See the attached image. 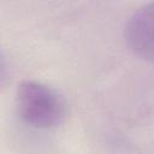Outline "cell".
Here are the masks:
<instances>
[{
    "mask_svg": "<svg viewBox=\"0 0 154 154\" xmlns=\"http://www.w3.org/2000/svg\"><path fill=\"white\" fill-rule=\"evenodd\" d=\"M6 81H7V66L4 57L0 53V89L5 85Z\"/></svg>",
    "mask_w": 154,
    "mask_h": 154,
    "instance_id": "obj_3",
    "label": "cell"
},
{
    "mask_svg": "<svg viewBox=\"0 0 154 154\" xmlns=\"http://www.w3.org/2000/svg\"><path fill=\"white\" fill-rule=\"evenodd\" d=\"M154 2L137 8L125 25V40L129 48L140 58L150 61L153 58Z\"/></svg>",
    "mask_w": 154,
    "mask_h": 154,
    "instance_id": "obj_2",
    "label": "cell"
},
{
    "mask_svg": "<svg viewBox=\"0 0 154 154\" xmlns=\"http://www.w3.org/2000/svg\"><path fill=\"white\" fill-rule=\"evenodd\" d=\"M14 103L19 118L37 129L55 128L66 117L64 97L52 87L37 81L28 79L18 84Z\"/></svg>",
    "mask_w": 154,
    "mask_h": 154,
    "instance_id": "obj_1",
    "label": "cell"
}]
</instances>
